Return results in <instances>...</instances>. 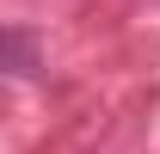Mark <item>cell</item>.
<instances>
[{
  "label": "cell",
  "mask_w": 160,
  "mask_h": 154,
  "mask_svg": "<svg viewBox=\"0 0 160 154\" xmlns=\"http://www.w3.org/2000/svg\"><path fill=\"white\" fill-rule=\"evenodd\" d=\"M0 68H37V49L19 31H0Z\"/></svg>",
  "instance_id": "cell-1"
}]
</instances>
